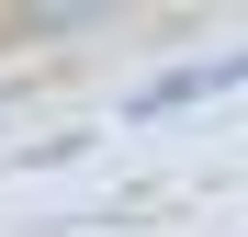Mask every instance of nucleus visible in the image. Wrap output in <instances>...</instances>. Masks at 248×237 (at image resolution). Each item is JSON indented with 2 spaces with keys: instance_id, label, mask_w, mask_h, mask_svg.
<instances>
[{
  "instance_id": "nucleus-1",
  "label": "nucleus",
  "mask_w": 248,
  "mask_h": 237,
  "mask_svg": "<svg viewBox=\"0 0 248 237\" xmlns=\"http://www.w3.org/2000/svg\"><path fill=\"white\" fill-rule=\"evenodd\" d=\"M237 79H248V46H237V57H203V68H181V79H158V91H147L136 113H181V102H215V91H237Z\"/></svg>"
},
{
  "instance_id": "nucleus-2",
  "label": "nucleus",
  "mask_w": 248,
  "mask_h": 237,
  "mask_svg": "<svg viewBox=\"0 0 248 237\" xmlns=\"http://www.w3.org/2000/svg\"><path fill=\"white\" fill-rule=\"evenodd\" d=\"M12 12H23L34 34H79V23H102V12H124V0H12Z\"/></svg>"
}]
</instances>
